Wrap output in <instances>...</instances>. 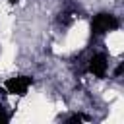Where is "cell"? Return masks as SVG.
<instances>
[{"instance_id": "obj_1", "label": "cell", "mask_w": 124, "mask_h": 124, "mask_svg": "<svg viewBox=\"0 0 124 124\" xmlns=\"http://www.w3.org/2000/svg\"><path fill=\"white\" fill-rule=\"evenodd\" d=\"M118 19H116V16H112V14H97L93 19H91V33L93 35H105V33H108V31H114V29H118Z\"/></svg>"}, {"instance_id": "obj_2", "label": "cell", "mask_w": 124, "mask_h": 124, "mask_svg": "<svg viewBox=\"0 0 124 124\" xmlns=\"http://www.w3.org/2000/svg\"><path fill=\"white\" fill-rule=\"evenodd\" d=\"M31 85H33V78H29V76H16V78L6 79L4 91L12 93V95H25Z\"/></svg>"}, {"instance_id": "obj_3", "label": "cell", "mask_w": 124, "mask_h": 124, "mask_svg": "<svg viewBox=\"0 0 124 124\" xmlns=\"http://www.w3.org/2000/svg\"><path fill=\"white\" fill-rule=\"evenodd\" d=\"M107 66H108V62H107V56L103 54V52H99V54H95L91 60H89V72L95 76V78H105V74H107Z\"/></svg>"}, {"instance_id": "obj_4", "label": "cell", "mask_w": 124, "mask_h": 124, "mask_svg": "<svg viewBox=\"0 0 124 124\" xmlns=\"http://www.w3.org/2000/svg\"><path fill=\"white\" fill-rule=\"evenodd\" d=\"M83 120H89V116H85V114H72V116L68 118V124H74V122H83Z\"/></svg>"}, {"instance_id": "obj_5", "label": "cell", "mask_w": 124, "mask_h": 124, "mask_svg": "<svg viewBox=\"0 0 124 124\" xmlns=\"http://www.w3.org/2000/svg\"><path fill=\"white\" fill-rule=\"evenodd\" d=\"M6 120H8V114L4 112V107L0 105V122H6Z\"/></svg>"}, {"instance_id": "obj_6", "label": "cell", "mask_w": 124, "mask_h": 124, "mask_svg": "<svg viewBox=\"0 0 124 124\" xmlns=\"http://www.w3.org/2000/svg\"><path fill=\"white\" fill-rule=\"evenodd\" d=\"M122 70H124V64H118V68H116L114 76H120V74H122Z\"/></svg>"}]
</instances>
